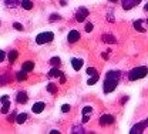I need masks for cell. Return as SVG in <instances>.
I'll list each match as a JSON object with an SVG mask.
<instances>
[{
	"label": "cell",
	"mask_w": 148,
	"mask_h": 134,
	"mask_svg": "<svg viewBox=\"0 0 148 134\" xmlns=\"http://www.w3.org/2000/svg\"><path fill=\"white\" fill-rule=\"evenodd\" d=\"M0 1L7 14L21 19L24 17L27 20L30 19L29 16L36 7L34 0H0Z\"/></svg>",
	"instance_id": "cell-1"
},
{
	"label": "cell",
	"mask_w": 148,
	"mask_h": 134,
	"mask_svg": "<svg viewBox=\"0 0 148 134\" xmlns=\"http://www.w3.org/2000/svg\"><path fill=\"white\" fill-rule=\"evenodd\" d=\"M120 77H121V73L120 71H114L111 70L106 74V78H104V84H103V89H104V93L108 94L111 91H114L120 83Z\"/></svg>",
	"instance_id": "cell-2"
},
{
	"label": "cell",
	"mask_w": 148,
	"mask_h": 134,
	"mask_svg": "<svg viewBox=\"0 0 148 134\" xmlns=\"http://www.w3.org/2000/svg\"><path fill=\"white\" fill-rule=\"evenodd\" d=\"M147 74H148V67H145V66L135 67V69H132V70L128 73V80L130 81H135V80L144 78Z\"/></svg>",
	"instance_id": "cell-3"
},
{
	"label": "cell",
	"mask_w": 148,
	"mask_h": 134,
	"mask_svg": "<svg viewBox=\"0 0 148 134\" xmlns=\"http://www.w3.org/2000/svg\"><path fill=\"white\" fill-rule=\"evenodd\" d=\"M51 40H54V33L44 32V33H40L36 37V43L37 44H46V43H50Z\"/></svg>",
	"instance_id": "cell-4"
},
{
	"label": "cell",
	"mask_w": 148,
	"mask_h": 134,
	"mask_svg": "<svg viewBox=\"0 0 148 134\" xmlns=\"http://www.w3.org/2000/svg\"><path fill=\"white\" fill-rule=\"evenodd\" d=\"M140 3H141V0H121V6L124 10H131Z\"/></svg>",
	"instance_id": "cell-5"
},
{
	"label": "cell",
	"mask_w": 148,
	"mask_h": 134,
	"mask_svg": "<svg viewBox=\"0 0 148 134\" xmlns=\"http://www.w3.org/2000/svg\"><path fill=\"white\" fill-rule=\"evenodd\" d=\"M86 17H88V10L86 7H80L75 13V20L77 21H84Z\"/></svg>",
	"instance_id": "cell-6"
},
{
	"label": "cell",
	"mask_w": 148,
	"mask_h": 134,
	"mask_svg": "<svg viewBox=\"0 0 148 134\" xmlns=\"http://www.w3.org/2000/svg\"><path fill=\"white\" fill-rule=\"evenodd\" d=\"M100 124L101 126H110V124H114V117L110 114H104L100 117Z\"/></svg>",
	"instance_id": "cell-7"
},
{
	"label": "cell",
	"mask_w": 148,
	"mask_h": 134,
	"mask_svg": "<svg viewBox=\"0 0 148 134\" xmlns=\"http://www.w3.org/2000/svg\"><path fill=\"white\" fill-rule=\"evenodd\" d=\"M44 109H46V104H44L43 101H38V103H34V104H33L32 111H33V113H36V114H40Z\"/></svg>",
	"instance_id": "cell-8"
},
{
	"label": "cell",
	"mask_w": 148,
	"mask_h": 134,
	"mask_svg": "<svg viewBox=\"0 0 148 134\" xmlns=\"http://www.w3.org/2000/svg\"><path fill=\"white\" fill-rule=\"evenodd\" d=\"M148 126V121H144V123H140V124H137V126H134L132 129H131V131L130 133L134 134V133H143V130L145 129Z\"/></svg>",
	"instance_id": "cell-9"
},
{
	"label": "cell",
	"mask_w": 148,
	"mask_h": 134,
	"mask_svg": "<svg viewBox=\"0 0 148 134\" xmlns=\"http://www.w3.org/2000/svg\"><path fill=\"white\" fill-rule=\"evenodd\" d=\"M67 40H69L70 43H75L77 40H80V33H78L77 30H71V32L69 33V36H67Z\"/></svg>",
	"instance_id": "cell-10"
},
{
	"label": "cell",
	"mask_w": 148,
	"mask_h": 134,
	"mask_svg": "<svg viewBox=\"0 0 148 134\" xmlns=\"http://www.w3.org/2000/svg\"><path fill=\"white\" fill-rule=\"evenodd\" d=\"M71 66H73V69L75 71H78L83 67V60H80V58H71Z\"/></svg>",
	"instance_id": "cell-11"
},
{
	"label": "cell",
	"mask_w": 148,
	"mask_h": 134,
	"mask_svg": "<svg viewBox=\"0 0 148 134\" xmlns=\"http://www.w3.org/2000/svg\"><path fill=\"white\" fill-rule=\"evenodd\" d=\"M27 100H29V97H27V93H24V91H20L17 94V98H16V101H17L18 104H24V103H27Z\"/></svg>",
	"instance_id": "cell-12"
},
{
	"label": "cell",
	"mask_w": 148,
	"mask_h": 134,
	"mask_svg": "<svg viewBox=\"0 0 148 134\" xmlns=\"http://www.w3.org/2000/svg\"><path fill=\"white\" fill-rule=\"evenodd\" d=\"M1 103H3V113H7L9 111V107H10V103H9V98L7 96H3L1 97Z\"/></svg>",
	"instance_id": "cell-13"
},
{
	"label": "cell",
	"mask_w": 148,
	"mask_h": 134,
	"mask_svg": "<svg viewBox=\"0 0 148 134\" xmlns=\"http://www.w3.org/2000/svg\"><path fill=\"white\" fill-rule=\"evenodd\" d=\"M33 69H34V63H33V61H26V63H23L21 70H24V71H32Z\"/></svg>",
	"instance_id": "cell-14"
},
{
	"label": "cell",
	"mask_w": 148,
	"mask_h": 134,
	"mask_svg": "<svg viewBox=\"0 0 148 134\" xmlns=\"http://www.w3.org/2000/svg\"><path fill=\"white\" fill-rule=\"evenodd\" d=\"M17 56H18L17 50H12V52L9 53V60H10V63H14L16 58H17Z\"/></svg>",
	"instance_id": "cell-15"
},
{
	"label": "cell",
	"mask_w": 148,
	"mask_h": 134,
	"mask_svg": "<svg viewBox=\"0 0 148 134\" xmlns=\"http://www.w3.org/2000/svg\"><path fill=\"white\" fill-rule=\"evenodd\" d=\"M27 71H24V70H21V71H18L17 74H16V78H17L18 81H21V80H26L27 78V74H26Z\"/></svg>",
	"instance_id": "cell-16"
},
{
	"label": "cell",
	"mask_w": 148,
	"mask_h": 134,
	"mask_svg": "<svg viewBox=\"0 0 148 134\" xmlns=\"http://www.w3.org/2000/svg\"><path fill=\"white\" fill-rule=\"evenodd\" d=\"M49 76L50 77H61L63 76V73H61L60 70H57V69H53V70L49 73Z\"/></svg>",
	"instance_id": "cell-17"
},
{
	"label": "cell",
	"mask_w": 148,
	"mask_h": 134,
	"mask_svg": "<svg viewBox=\"0 0 148 134\" xmlns=\"http://www.w3.org/2000/svg\"><path fill=\"white\" fill-rule=\"evenodd\" d=\"M26 120H27V114H26V113H23V114H18L17 115V123H18V124H23Z\"/></svg>",
	"instance_id": "cell-18"
},
{
	"label": "cell",
	"mask_w": 148,
	"mask_h": 134,
	"mask_svg": "<svg viewBox=\"0 0 148 134\" xmlns=\"http://www.w3.org/2000/svg\"><path fill=\"white\" fill-rule=\"evenodd\" d=\"M97 80H98V74H94V76L91 77V78H88V86H91V84H94V83H97Z\"/></svg>",
	"instance_id": "cell-19"
},
{
	"label": "cell",
	"mask_w": 148,
	"mask_h": 134,
	"mask_svg": "<svg viewBox=\"0 0 148 134\" xmlns=\"http://www.w3.org/2000/svg\"><path fill=\"white\" fill-rule=\"evenodd\" d=\"M50 64H53V66H60V58L53 57L51 60H50Z\"/></svg>",
	"instance_id": "cell-20"
},
{
	"label": "cell",
	"mask_w": 148,
	"mask_h": 134,
	"mask_svg": "<svg viewBox=\"0 0 148 134\" xmlns=\"http://www.w3.org/2000/svg\"><path fill=\"white\" fill-rule=\"evenodd\" d=\"M90 113H92V107H88V106H87V107H84V110H83V114H84V115H88Z\"/></svg>",
	"instance_id": "cell-21"
},
{
	"label": "cell",
	"mask_w": 148,
	"mask_h": 134,
	"mask_svg": "<svg viewBox=\"0 0 148 134\" xmlns=\"http://www.w3.org/2000/svg\"><path fill=\"white\" fill-rule=\"evenodd\" d=\"M134 27H135L137 30H140V32H143V30H144V29L141 27V20H138V21H135V23H134Z\"/></svg>",
	"instance_id": "cell-22"
},
{
	"label": "cell",
	"mask_w": 148,
	"mask_h": 134,
	"mask_svg": "<svg viewBox=\"0 0 148 134\" xmlns=\"http://www.w3.org/2000/svg\"><path fill=\"white\" fill-rule=\"evenodd\" d=\"M13 26H14V29H16V30H20V32L24 29V26H23V24H20V23H17V21H14V23H13Z\"/></svg>",
	"instance_id": "cell-23"
},
{
	"label": "cell",
	"mask_w": 148,
	"mask_h": 134,
	"mask_svg": "<svg viewBox=\"0 0 148 134\" xmlns=\"http://www.w3.org/2000/svg\"><path fill=\"white\" fill-rule=\"evenodd\" d=\"M47 90H49L50 93H56V91H57V87H56L54 84H49V86H47Z\"/></svg>",
	"instance_id": "cell-24"
},
{
	"label": "cell",
	"mask_w": 148,
	"mask_h": 134,
	"mask_svg": "<svg viewBox=\"0 0 148 134\" xmlns=\"http://www.w3.org/2000/svg\"><path fill=\"white\" fill-rule=\"evenodd\" d=\"M7 81H9V76H7V74L0 77V84H4V83H7Z\"/></svg>",
	"instance_id": "cell-25"
},
{
	"label": "cell",
	"mask_w": 148,
	"mask_h": 134,
	"mask_svg": "<svg viewBox=\"0 0 148 134\" xmlns=\"http://www.w3.org/2000/svg\"><path fill=\"white\" fill-rule=\"evenodd\" d=\"M87 74L94 76V74H97V70H95V69H92V67H90V69H87Z\"/></svg>",
	"instance_id": "cell-26"
},
{
	"label": "cell",
	"mask_w": 148,
	"mask_h": 134,
	"mask_svg": "<svg viewBox=\"0 0 148 134\" xmlns=\"http://www.w3.org/2000/svg\"><path fill=\"white\" fill-rule=\"evenodd\" d=\"M4 56H6V54H4V52H1V50H0V63L4 60Z\"/></svg>",
	"instance_id": "cell-27"
},
{
	"label": "cell",
	"mask_w": 148,
	"mask_h": 134,
	"mask_svg": "<svg viewBox=\"0 0 148 134\" xmlns=\"http://www.w3.org/2000/svg\"><path fill=\"white\" fill-rule=\"evenodd\" d=\"M92 30V24H87L86 26V32H91Z\"/></svg>",
	"instance_id": "cell-28"
},
{
	"label": "cell",
	"mask_w": 148,
	"mask_h": 134,
	"mask_svg": "<svg viewBox=\"0 0 148 134\" xmlns=\"http://www.w3.org/2000/svg\"><path fill=\"white\" fill-rule=\"evenodd\" d=\"M69 110H70V106H67V104H64V106H63V111L66 113V111H69Z\"/></svg>",
	"instance_id": "cell-29"
},
{
	"label": "cell",
	"mask_w": 148,
	"mask_h": 134,
	"mask_svg": "<svg viewBox=\"0 0 148 134\" xmlns=\"http://www.w3.org/2000/svg\"><path fill=\"white\" fill-rule=\"evenodd\" d=\"M145 10H147V12H148V3H147V6H145Z\"/></svg>",
	"instance_id": "cell-30"
},
{
	"label": "cell",
	"mask_w": 148,
	"mask_h": 134,
	"mask_svg": "<svg viewBox=\"0 0 148 134\" xmlns=\"http://www.w3.org/2000/svg\"><path fill=\"white\" fill-rule=\"evenodd\" d=\"M110 1H115V0H110Z\"/></svg>",
	"instance_id": "cell-31"
},
{
	"label": "cell",
	"mask_w": 148,
	"mask_h": 134,
	"mask_svg": "<svg viewBox=\"0 0 148 134\" xmlns=\"http://www.w3.org/2000/svg\"><path fill=\"white\" fill-rule=\"evenodd\" d=\"M147 23H148V20H147Z\"/></svg>",
	"instance_id": "cell-32"
},
{
	"label": "cell",
	"mask_w": 148,
	"mask_h": 134,
	"mask_svg": "<svg viewBox=\"0 0 148 134\" xmlns=\"http://www.w3.org/2000/svg\"><path fill=\"white\" fill-rule=\"evenodd\" d=\"M147 121H148V120H147Z\"/></svg>",
	"instance_id": "cell-33"
}]
</instances>
